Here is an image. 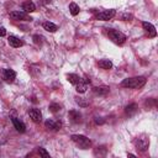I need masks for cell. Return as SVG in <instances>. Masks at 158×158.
Here are the masks:
<instances>
[{
	"label": "cell",
	"instance_id": "cell-26",
	"mask_svg": "<svg viewBox=\"0 0 158 158\" xmlns=\"http://www.w3.org/2000/svg\"><path fill=\"white\" fill-rule=\"evenodd\" d=\"M6 35V30L4 28V27H0V37H2V36H5Z\"/></svg>",
	"mask_w": 158,
	"mask_h": 158
},
{
	"label": "cell",
	"instance_id": "cell-10",
	"mask_svg": "<svg viewBox=\"0 0 158 158\" xmlns=\"http://www.w3.org/2000/svg\"><path fill=\"white\" fill-rule=\"evenodd\" d=\"M2 78H4L6 81L12 83V81L15 80V78H16V73H15L12 69H4V70H2Z\"/></svg>",
	"mask_w": 158,
	"mask_h": 158
},
{
	"label": "cell",
	"instance_id": "cell-6",
	"mask_svg": "<svg viewBox=\"0 0 158 158\" xmlns=\"http://www.w3.org/2000/svg\"><path fill=\"white\" fill-rule=\"evenodd\" d=\"M116 15V11L114 9H110V10H104L101 12H99L96 15V20H101V21H107V20H111L114 16Z\"/></svg>",
	"mask_w": 158,
	"mask_h": 158
},
{
	"label": "cell",
	"instance_id": "cell-20",
	"mask_svg": "<svg viewBox=\"0 0 158 158\" xmlns=\"http://www.w3.org/2000/svg\"><path fill=\"white\" fill-rule=\"evenodd\" d=\"M69 11H70V14H72L73 16H77V15L79 14L80 9H79V6H78L75 2H70V4H69Z\"/></svg>",
	"mask_w": 158,
	"mask_h": 158
},
{
	"label": "cell",
	"instance_id": "cell-11",
	"mask_svg": "<svg viewBox=\"0 0 158 158\" xmlns=\"http://www.w3.org/2000/svg\"><path fill=\"white\" fill-rule=\"evenodd\" d=\"M88 83H90V80H88V79L84 80V79L80 78L79 83L75 84V90H77L78 93H85L86 89H88Z\"/></svg>",
	"mask_w": 158,
	"mask_h": 158
},
{
	"label": "cell",
	"instance_id": "cell-18",
	"mask_svg": "<svg viewBox=\"0 0 158 158\" xmlns=\"http://www.w3.org/2000/svg\"><path fill=\"white\" fill-rule=\"evenodd\" d=\"M43 28H44L46 31H48V32H56V31L58 30V26L54 25L53 22L46 21V22H43Z\"/></svg>",
	"mask_w": 158,
	"mask_h": 158
},
{
	"label": "cell",
	"instance_id": "cell-14",
	"mask_svg": "<svg viewBox=\"0 0 158 158\" xmlns=\"http://www.w3.org/2000/svg\"><path fill=\"white\" fill-rule=\"evenodd\" d=\"M109 91H110V88H109V86H105V85L93 88V93H94V94H96V95H101V96L107 95V94H109Z\"/></svg>",
	"mask_w": 158,
	"mask_h": 158
},
{
	"label": "cell",
	"instance_id": "cell-19",
	"mask_svg": "<svg viewBox=\"0 0 158 158\" xmlns=\"http://www.w3.org/2000/svg\"><path fill=\"white\" fill-rule=\"evenodd\" d=\"M98 65H99L101 69H111V68H112V63H111V60H109V59H101V60H99V62H98Z\"/></svg>",
	"mask_w": 158,
	"mask_h": 158
},
{
	"label": "cell",
	"instance_id": "cell-25",
	"mask_svg": "<svg viewBox=\"0 0 158 158\" xmlns=\"http://www.w3.org/2000/svg\"><path fill=\"white\" fill-rule=\"evenodd\" d=\"M32 38H33V42H35L36 44H42V42H43V41H42V37L38 36V35H35Z\"/></svg>",
	"mask_w": 158,
	"mask_h": 158
},
{
	"label": "cell",
	"instance_id": "cell-22",
	"mask_svg": "<svg viewBox=\"0 0 158 158\" xmlns=\"http://www.w3.org/2000/svg\"><path fill=\"white\" fill-rule=\"evenodd\" d=\"M75 101H77V104H78L79 106H81V107L89 106V101H88L85 98H79V96H77V98H75Z\"/></svg>",
	"mask_w": 158,
	"mask_h": 158
},
{
	"label": "cell",
	"instance_id": "cell-17",
	"mask_svg": "<svg viewBox=\"0 0 158 158\" xmlns=\"http://www.w3.org/2000/svg\"><path fill=\"white\" fill-rule=\"evenodd\" d=\"M137 111H138V106H137L136 104H130V105H127L126 109H125V112H126L128 116L135 115Z\"/></svg>",
	"mask_w": 158,
	"mask_h": 158
},
{
	"label": "cell",
	"instance_id": "cell-2",
	"mask_svg": "<svg viewBox=\"0 0 158 158\" xmlns=\"http://www.w3.org/2000/svg\"><path fill=\"white\" fill-rule=\"evenodd\" d=\"M106 33H107L109 38H110L114 43H116V44H122V43H125V41H126V36H125L122 32H120L118 30L109 28V30L106 31Z\"/></svg>",
	"mask_w": 158,
	"mask_h": 158
},
{
	"label": "cell",
	"instance_id": "cell-21",
	"mask_svg": "<svg viewBox=\"0 0 158 158\" xmlns=\"http://www.w3.org/2000/svg\"><path fill=\"white\" fill-rule=\"evenodd\" d=\"M67 79H68V81H69L70 84L75 85L77 83H79L80 77H79V75H77V74H68V75H67Z\"/></svg>",
	"mask_w": 158,
	"mask_h": 158
},
{
	"label": "cell",
	"instance_id": "cell-5",
	"mask_svg": "<svg viewBox=\"0 0 158 158\" xmlns=\"http://www.w3.org/2000/svg\"><path fill=\"white\" fill-rule=\"evenodd\" d=\"M135 146L139 152H144L149 146V139L146 137H137L135 139Z\"/></svg>",
	"mask_w": 158,
	"mask_h": 158
},
{
	"label": "cell",
	"instance_id": "cell-9",
	"mask_svg": "<svg viewBox=\"0 0 158 158\" xmlns=\"http://www.w3.org/2000/svg\"><path fill=\"white\" fill-rule=\"evenodd\" d=\"M44 126H46L48 130L58 131V130H60V127H62V123H60V121H56V120L48 118V120L44 122Z\"/></svg>",
	"mask_w": 158,
	"mask_h": 158
},
{
	"label": "cell",
	"instance_id": "cell-4",
	"mask_svg": "<svg viewBox=\"0 0 158 158\" xmlns=\"http://www.w3.org/2000/svg\"><path fill=\"white\" fill-rule=\"evenodd\" d=\"M10 17L16 21H31L32 20V17L25 11H12L10 12Z\"/></svg>",
	"mask_w": 158,
	"mask_h": 158
},
{
	"label": "cell",
	"instance_id": "cell-12",
	"mask_svg": "<svg viewBox=\"0 0 158 158\" xmlns=\"http://www.w3.org/2000/svg\"><path fill=\"white\" fill-rule=\"evenodd\" d=\"M68 116H69L70 121L74 122V123H78V122L81 121V114L79 111H77V110H70L68 112Z\"/></svg>",
	"mask_w": 158,
	"mask_h": 158
},
{
	"label": "cell",
	"instance_id": "cell-23",
	"mask_svg": "<svg viewBox=\"0 0 158 158\" xmlns=\"http://www.w3.org/2000/svg\"><path fill=\"white\" fill-rule=\"evenodd\" d=\"M48 109H49L51 112H58V111L60 110V105H59V104H56V102H52Z\"/></svg>",
	"mask_w": 158,
	"mask_h": 158
},
{
	"label": "cell",
	"instance_id": "cell-27",
	"mask_svg": "<svg viewBox=\"0 0 158 158\" xmlns=\"http://www.w3.org/2000/svg\"><path fill=\"white\" fill-rule=\"evenodd\" d=\"M123 19H125L126 21H128V19H132V16H131V15H123Z\"/></svg>",
	"mask_w": 158,
	"mask_h": 158
},
{
	"label": "cell",
	"instance_id": "cell-1",
	"mask_svg": "<svg viewBox=\"0 0 158 158\" xmlns=\"http://www.w3.org/2000/svg\"><path fill=\"white\" fill-rule=\"evenodd\" d=\"M144 84H146V78L144 77H133V78L125 79L121 83V86L130 88V89H138V88H142Z\"/></svg>",
	"mask_w": 158,
	"mask_h": 158
},
{
	"label": "cell",
	"instance_id": "cell-8",
	"mask_svg": "<svg viewBox=\"0 0 158 158\" xmlns=\"http://www.w3.org/2000/svg\"><path fill=\"white\" fill-rule=\"evenodd\" d=\"M28 115H30V118L36 123H40L42 121V114L38 109H31L28 111Z\"/></svg>",
	"mask_w": 158,
	"mask_h": 158
},
{
	"label": "cell",
	"instance_id": "cell-7",
	"mask_svg": "<svg viewBox=\"0 0 158 158\" xmlns=\"http://www.w3.org/2000/svg\"><path fill=\"white\" fill-rule=\"evenodd\" d=\"M142 27H143V30L146 31V33L148 35V37H156L157 31H156V27H154L151 22H147V21L142 22Z\"/></svg>",
	"mask_w": 158,
	"mask_h": 158
},
{
	"label": "cell",
	"instance_id": "cell-15",
	"mask_svg": "<svg viewBox=\"0 0 158 158\" xmlns=\"http://www.w3.org/2000/svg\"><path fill=\"white\" fill-rule=\"evenodd\" d=\"M11 120H12V123H14L15 128H16L20 133H23V132L26 131V126H25V123H23V122H21V121H20L19 118H16V117H12Z\"/></svg>",
	"mask_w": 158,
	"mask_h": 158
},
{
	"label": "cell",
	"instance_id": "cell-13",
	"mask_svg": "<svg viewBox=\"0 0 158 158\" xmlns=\"http://www.w3.org/2000/svg\"><path fill=\"white\" fill-rule=\"evenodd\" d=\"M21 7H22V10H23L25 12H27V14H30V12H33V11L36 10V6H35V4H33L32 1H30V0H26V1H23V2H22V5H21Z\"/></svg>",
	"mask_w": 158,
	"mask_h": 158
},
{
	"label": "cell",
	"instance_id": "cell-24",
	"mask_svg": "<svg viewBox=\"0 0 158 158\" xmlns=\"http://www.w3.org/2000/svg\"><path fill=\"white\" fill-rule=\"evenodd\" d=\"M38 153H40V156H41L42 158H49V153H48L44 148H42V147L38 148Z\"/></svg>",
	"mask_w": 158,
	"mask_h": 158
},
{
	"label": "cell",
	"instance_id": "cell-16",
	"mask_svg": "<svg viewBox=\"0 0 158 158\" xmlns=\"http://www.w3.org/2000/svg\"><path fill=\"white\" fill-rule=\"evenodd\" d=\"M7 41H9V44H10L11 47H15V48L21 47V46L23 44V42H22L20 38H17L16 36H10V37L7 38Z\"/></svg>",
	"mask_w": 158,
	"mask_h": 158
},
{
	"label": "cell",
	"instance_id": "cell-3",
	"mask_svg": "<svg viewBox=\"0 0 158 158\" xmlns=\"http://www.w3.org/2000/svg\"><path fill=\"white\" fill-rule=\"evenodd\" d=\"M70 138H72V141H73L77 146H79L81 149H88V148L91 147V141H90L88 137L83 136V135H72Z\"/></svg>",
	"mask_w": 158,
	"mask_h": 158
}]
</instances>
